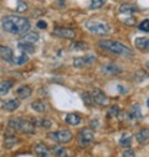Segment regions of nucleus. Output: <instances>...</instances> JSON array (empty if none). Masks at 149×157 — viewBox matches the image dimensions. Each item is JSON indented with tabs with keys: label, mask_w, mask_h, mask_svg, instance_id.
Listing matches in <instances>:
<instances>
[{
	"label": "nucleus",
	"mask_w": 149,
	"mask_h": 157,
	"mask_svg": "<svg viewBox=\"0 0 149 157\" xmlns=\"http://www.w3.org/2000/svg\"><path fill=\"white\" fill-rule=\"evenodd\" d=\"M3 29L13 35H21L30 30V21L26 17L18 15H8L2 21Z\"/></svg>",
	"instance_id": "obj_1"
},
{
	"label": "nucleus",
	"mask_w": 149,
	"mask_h": 157,
	"mask_svg": "<svg viewBox=\"0 0 149 157\" xmlns=\"http://www.w3.org/2000/svg\"><path fill=\"white\" fill-rule=\"evenodd\" d=\"M98 46L103 50H107L111 53H115V55H118V56H122V57H132L134 55L133 51L129 47H127L123 44L117 42V41L102 40V41L98 42Z\"/></svg>",
	"instance_id": "obj_2"
},
{
	"label": "nucleus",
	"mask_w": 149,
	"mask_h": 157,
	"mask_svg": "<svg viewBox=\"0 0 149 157\" xmlns=\"http://www.w3.org/2000/svg\"><path fill=\"white\" fill-rule=\"evenodd\" d=\"M9 128L15 130V131H19V132H22V134H35L36 131V125L34 121L31 120H24V119H20V117H18V119H11L9 121Z\"/></svg>",
	"instance_id": "obj_3"
},
{
	"label": "nucleus",
	"mask_w": 149,
	"mask_h": 157,
	"mask_svg": "<svg viewBox=\"0 0 149 157\" xmlns=\"http://www.w3.org/2000/svg\"><path fill=\"white\" fill-rule=\"evenodd\" d=\"M85 26L91 33H96V35H108L109 33V26L102 21L88 20L85 24Z\"/></svg>",
	"instance_id": "obj_4"
},
{
	"label": "nucleus",
	"mask_w": 149,
	"mask_h": 157,
	"mask_svg": "<svg viewBox=\"0 0 149 157\" xmlns=\"http://www.w3.org/2000/svg\"><path fill=\"white\" fill-rule=\"evenodd\" d=\"M47 139L57 144H68L72 140V132L68 130H60L56 132H49Z\"/></svg>",
	"instance_id": "obj_5"
},
{
	"label": "nucleus",
	"mask_w": 149,
	"mask_h": 157,
	"mask_svg": "<svg viewBox=\"0 0 149 157\" xmlns=\"http://www.w3.org/2000/svg\"><path fill=\"white\" fill-rule=\"evenodd\" d=\"M91 94H92V98H93V100H95L96 104H98V105H101V106H107V105L109 104L108 97H107L99 88H95Z\"/></svg>",
	"instance_id": "obj_6"
},
{
	"label": "nucleus",
	"mask_w": 149,
	"mask_h": 157,
	"mask_svg": "<svg viewBox=\"0 0 149 157\" xmlns=\"http://www.w3.org/2000/svg\"><path fill=\"white\" fill-rule=\"evenodd\" d=\"M95 139V135L93 132L90 130V129H82L79 134V142L81 146H88Z\"/></svg>",
	"instance_id": "obj_7"
},
{
	"label": "nucleus",
	"mask_w": 149,
	"mask_h": 157,
	"mask_svg": "<svg viewBox=\"0 0 149 157\" xmlns=\"http://www.w3.org/2000/svg\"><path fill=\"white\" fill-rule=\"evenodd\" d=\"M97 57L93 56V55H88V56H85V57H77L73 59V66L77 67V68H82L85 66H90L92 64L93 62H96Z\"/></svg>",
	"instance_id": "obj_8"
},
{
	"label": "nucleus",
	"mask_w": 149,
	"mask_h": 157,
	"mask_svg": "<svg viewBox=\"0 0 149 157\" xmlns=\"http://www.w3.org/2000/svg\"><path fill=\"white\" fill-rule=\"evenodd\" d=\"M34 151L37 155V157H54L51 150L46 145H44V144H37L34 147Z\"/></svg>",
	"instance_id": "obj_9"
},
{
	"label": "nucleus",
	"mask_w": 149,
	"mask_h": 157,
	"mask_svg": "<svg viewBox=\"0 0 149 157\" xmlns=\"http://www.w3.org/2000/svg\"><path fill=\"white\" fill-rule=\"evenodd\" d=\"M0 57L2 59H4L5 62L13 63L14 59V52L9 46H4V45H0Z\"/></svg>",
	"instance_id": "obj_10"
},
{
	"label": "nucleus",
	"mask_w": 149,
	"mask_h": 157,
	"mask_svg": "<svg viewBox=\"0 0 149 157\" xmlns=\"http://www.w3.org/2000/svg\"><path fill=\"white\" fill-rule=\"evenodd\" d=\"M54 35L60 36V37H65V38H74V31L70 27H56L54 30Z\"/></svg>",
	"instance_id": "obj_11"
},
{
	"label": "nucleus",
	"mask_w": 149,
	"mask_h": 157,
	"mask_svg": "<svg viewBox=\"0 0 149 157\" xmlns=\"http://www.w3.org/2000/svg\"><path fill=\"white\" fill-rule=\"evenodd\" d=\"M135 140H137L138 144H140V145H147V144H149V129H148V128L140 129V130L135 134Z\"/></svg>",
	"instance_id": "obj_12"
},
{
	"label": "nucleus",
	"mask_w": 149,
	"mask_h": 157,
	"mask_svg": "<svg viewBox=\"0 0 149 157\" xmlns=\"http://www.w3.org/2000/svg\"><path fill=\"white\" fill-rule=\"evenodd\" d=\"M50 150H51L54 157H73V155L71 152H68L67 148L61 147V146H52Z\"/></svg>",
	"instance_id": "obj_13"
},
{
	"label": "nucleus",
	"mask_w": 149,
	"mask_h": 157,
	"mask_svg": "<svg viewBox=\"0 0 149 157\" xmlns=\"http://www.w3.org/2000/svg\"><path fill=\"white\" fill-rule=\"evenodd\" d=\"M65 120H66V123H67L68 125H71V126H77V125H80L81 121H82L81 116H80L79 114H73V113L67 114Z\"/></svg>",
	"instance_id": "obj_14"
},
{
	"label": "nucleus",
	"mask_w": 149,
	"mask_h": 157,
	"mask_svg": "<svg viewBox=\"0 0 149 157\" xmlns=\"http://www.w3.org/2000/svg\"><path fill=\"white\" fill-rule=\"evenodd\" d=\"M135 47L140 51H148L149 50V38L148 37H137Z\"/></svg>",
	"instance_id": "obj_15"
},
{
	"label": "nucleus",
	"mask_w": 149,
	"mask_h": 157,
	"mask_svg": "<svg viewBox=\"0 0 149 157\" xmlns=\"http://www.w3.org/2000/svg\"><path fill=\"white\" fill-rule=\"evenodd\" d=\"M20 106V100L19 99H10L3 104V109L6 111H14Z\"/></svg>",
	"instance_id": "obj_16"
},
{
	"label": "nucleus",
	"mask_w": 149,
	"mask_h": 157,
	"mask_svg": "<svg viewBox=\"0 0 149 157\" xmlns=\"http://www.w3.org/2000/svg\"><path fill=\"white\" fill-rule=\"evenodd\" d=\"M40 40V36L39 33H36V32H29L26 35L22 36L21 38V42H27V44H35Z\"/></svg>",
	"instance_id": "obj_17"
},
{
	"label": "nucleus",
	"mask_w": 149,
	"mask_h": 157,
	"mask_svg": "<svg viewBox=\"0 0 149 157\" xmlns=\"http://www.w3.org/2000/svg\"><path fill=\"white\" fill-rule=\"evenodd\" d=\"M31 93H32V89H31L29 86L20 87V88L16 90V95H18V98H20V99H26V98H29V97L31 95Z\"/></svg>",
	"instance_id": "obj_18"
},
{
	"label": "nucleus",
	"mask_w": 149,
	"mask_h": 157,
	"mask_svg": "<svg viewBox=\"0 0 149 157\" xmlns=\"http://www.w3.org/2000/svg\"><path fill=\"white\" fill-rule=\"evenodd\" d=\"M101 69L106 74H118V73H121L119 67L116 66V64H106V66H102Z\"/></svg>",
	"instance_id": "obj_19"
},
{
	"label": "nucleus",
	"mask_w": 149,
	"mask_h": 157,
	"mask_svg": "<svg viewBox=\"0 0 149 157\" xmlns=\"http://www.w3.org/2000/svg\"><path fill=\"white\" fill-rule=\"evenodd\" d=\"M129 117L132 120H140L142 119V110H140V106L138 104L132 106V109L129 111Z\"/></svg>",
	"instance_id": "obj_20"
},
{
	"label": "nucleus",
	"mask_w": 149,
	"mask_h": 157,
	"mask_svg": "<svg viewBox=\"0 0 149 157\" xmlns=\"http://www.w3.org/2000/svg\"><path fill=\"white\" fill-rule=\"evenodd\" d=\"M137 11H139V10L133 4H123L119 8V13L121 14H133V13H137Z\"/></svg>",
	"instance_id": "obj_21"
},
{
	"label": "nucleus",
	"mask_w": 149,
	"mask_h": 157,
	"mask_svg": "<svg viewBox=\"0 0 149 157\" xmlns=\"http://www.w3.org/2000/svg\"><path fill=\"white\" fill-rule=\"evenodd\" d=\"M18 47H19V50H20L22 53H34V52H35V47H34V44H27V42H19Z\"/></svg>",
	"instance_id": "obj_22"
},
{
	"label": "nucleus",
	"mask_w": 149,
	"mask_h": 157,
	"mask_svg": "<svg viewBox=\"0 0 149 157\" xmlns=\"http://www.w3.org/2000/svg\"><path fill=\"white\" fill-rule=\"evenodd\" d=\"M132 139H133V135L131 132H124L119 140V145L123 147H129L132 145Z\"/></svg>",
	"instance_id": "obj_23"
},
{
	"label": "nucleus",
	"mask_w": 149,
	"mask_h": 157,
	"mask_svg": "<svg viewBox=\"0 0 149 157\" xmlns=\"http://www.w3.org/2000/svg\"><path fill=\"white\" fill-rule=\"evenodd\" d=\"M31 108H32L35 111H37V113H44V111L47 110V105H46L44 101H41V100L32 101V103H31Z\"/></svg>",
	"instance_id": "obj_24"
},
{
	"label": "nucleus",
	"mask_w": 149,
	"mask_h": 157,
	"mask_svg": "<svg viewBox=\"0 0 149 157\" xmlns=\"http://www.w3.org/2000/svg\"><path fill=\"white\" fill-rule=\"evenodd\" d=\"M13 87H14V82L13 81H3V82H0V94H2V95L6 94Z\"/></svg>",
	"instance_id": "obj_25"
},
{
	"label": "nucleus",
	"mask_w": 149,
	"mask_h": 157,
	"mask_svg": "<svg viewBox=\"0 0 149 157\" xmlns=\"http://www.w3.org/2000/svg\"><path fill=\"white\" fill-rule=\"evenodd\" d=\"M86 48H88V45L86 42H81V41L72 42L70 45V50L71 51H85Z\"/></svg>",
	"instance_id": "obj_26"
},
{
	"label": "nucleus",
	"mask_w": 149,
	"mask_h": 157,
	"mask_svg": "<svg viewBox=\"0 0 149 157\" xmlns=\"http://www.w3.org/2000/svg\"><path fill=\"white\" fill-rule=\"evenodd\" d=\"M82 100H83V103H85L87 106H90V108H92V106L96 104L95 100H93V98H92V94L88 93V92H86V93L82 94Z\"/></svg>",
	"instance_id": "obj_27"
},
{
	"label": "nucleus",
	"mask_w": 149,
	"mask_h": 157,
	"mask_svg": "<svg viewBox=\"0 0 149 157\" xmlns=\"http://www.w3.org/2000/svg\"><path fill=\"white\" fill-rule=\"evenodd\" d=\"M16 142H18V137H15V136H6L4 139V146L6 148H11Z\"/></svg>",
	"instance_id": "obj_28"
},
{
	"label": "nucleus",
	"mask_w": 149,
	"mask_h": 157,
	"mask_svg": "<svg viewBox=\"0 0 149 157\" xmlns=\"http://www.w3.org/2000/svg\"><path fill=\"white\" fill-rule=\"evenodd\" d=\"M27 61H29L27 55H26V53H21L19 57H16V58L13 61V63H15V64H24V63H26Z\"/></svg>",
	"instance_id": "obj_29"
},
{
	"label": "nucleus",
	"mask_w": 149,
	"mask_h": 157,
	"mask_svg": "<svg viewBox=\"0 0 149 157\" xmlns=\"http://www.w3.org/2000/svg\"><path fill=\"white\" fill-rule=\"evenodd\" d=\"M104 3H106V0H92L90 8L91 9H99L104 5Z\"/></svg>",
	"instance_id": "obj_30"
},
{
	"label": "nucleus",
	"mask_w": 149,
	"mask_h": 157,
	"mask_svg": "<svg viewBox=\"0 0 149 157\" xmlns=\"http://www.w3.org/2000/svg\"><path fill=\"white\" fill-rule=\"evenodd\" d=\"M27 10V4L26 3H24L22 0H19L18 2V8H16V13H24V11H26Z\"/></svg>",
	"instance_id": "obj_31"
},
{
	"label": "nucleus",
	"mask_w": 149,
	"mask_h": 157,
	"mask_svg": "<svg viewBox=\"0 0 149 157\" xmlns=\"http://www.w3.org/2000/svg\"><path fill=\"white\" fill-rule=\"evenodd\" d=\"M119 114V106L118 105H113V106H111L109 110H108V116L112 117V116H116Z\"/></svg>",
	"instance_id": "obj_32"
},
{
	"label": "nucleus",
	"mask_w": 149,
	"mask_h": 157,
	"mask_svg": "<svg viewBox=\"0 0 149 157\" xmlns=\"http://www.w3.org/2000/svg\"><path fill=\"white\" fill-rule=\"evenodd\" d=\"M139 30L140 31H143V32H149V20L147 19V20H144L142 24H139Z\"/></svg>",
	"instance_id": "obj_33"
},
{
	"label": "nucleus",
	"mask_w": 149,
	"mask_h": 157,
	"mask_svg": "<svg viewBox=\"0 0 149 157\" xmlns=\"http://www.w3.org/2000/svg\"><path fill=\"white\" fill-rule=\"evenodd\" d=\"M123 22H124L126 25H128V26H134V25H135V22H137V19H135V17L129 16V17L124 19V20H123Z\"/></svg>",
	"instance_id": "obj_34"
},
{
	"label": "nucleus",
	"mask_w": 149,
	"mask_h": 157,
	"mask_svg": "<svg viewBox=\"0 0 149 157\" xmlns=\"http://www.w3.org/2000/svg\"><path fill=\"white\" fill-rule=\"evenodd\" d=\"M40 125H41L42 128H45V129H49V128H51L52 123H51L49 119H42V120L40 121Z\"/></svg>",
	"instance_id": "obj_35"
},
{
	"label": "nucleus",
	"mask_w": 149,
	"mask_h": 157,
	"mask_svg": "<svg viewBox=\"0 0 149 157\" xmlns=\"http://www.w3.org/2000/svg\"><path fill=\"white\" fill-rule=\"evenodd\" d=\"M123 157H135V153L133 150L131 148H127L124 152H123Z\"/></svg>",
	"instance_id": "obj_36"
},
{
	"label": "nucleus",
	"mask_w": 149,
	"mask_h": 157,
	"mask_svg": "<svg viewBox=\"0 0 149 157\" xmlns=\"http://www.w3.org/2000/svg\"><path fill=\"white\" fill-rule=\"evenodd\" d=\"M91 126H92L93 129H98V128H99V121H98L97 119L91 120Z\"/></svg>",
	"instance_id": "obj_37"
},
{
	"label": "nucleus",
	"mask_w": 149,
	"mask_h": 157,
	"mask_svg": "<svg viewBox=\"0 0 149 157\" xmlns=\"http://www.w3.org/2000/svg\"><path fill=\"white\" fill-rule=\"evenodd\" d=\"M37 27H39V29H46L47 27V24L45 22V21H37Z\"/></svg>",
	"instance_id": "obj_38"
},
{
	"label": "nucleus",
	"mask_w": 149,
	"mask_h": 157,
	"mask_svg": "<svg viewBox=\"0 0 149 157\" xmlns=\"http://www.w3.org/2000/svg\"><path fill=\"white\" fill-rule=\"evenodd\" d=\"M117 88L119 89V92H121V93H126V90L123 89V87H122V86H117Z\"/></svg>",
	"instance_id": "obj_39"
},
{
	"label": "nucleus",
	"mask_w": 149,
	"mask_h": 157,
	"mask_svg": "<svg viewBox=\"0 0 149 157\" xmlns=\"http://www.w3.org/2000/svg\"><path fill=\"white\" fill-rule=\"evenodd\" d=\"M147 105H148V108H149V99H148V101H147Z\"/></svg>",
	"instance_id": "obj_40"
},
{
	"label": "nucleus",
	"mask_w": 149,
	"mask_h": 157,
	"mask_svg": "<svg viewBox=\"0 0 149 157\" xmlns=\"http://www.w3.org/2000/svg\"><path fill=\"white\" fill-rule=\"evenodd\" d=\"M148 66H149V64H148Z\"/></svg>",
	"instance_id": "obj_41"
}]
</instances>
